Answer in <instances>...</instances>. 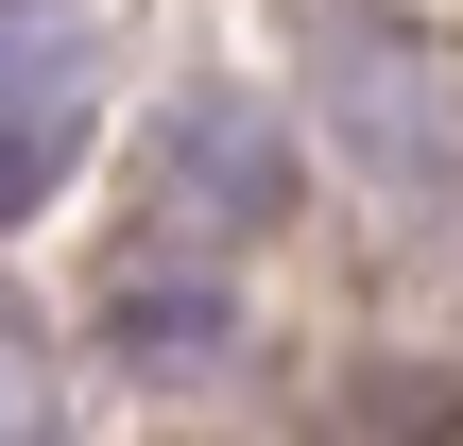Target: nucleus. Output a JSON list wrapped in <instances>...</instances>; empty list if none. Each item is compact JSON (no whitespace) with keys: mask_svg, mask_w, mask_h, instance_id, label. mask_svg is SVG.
I'll list each match as a JSON object with an SVG mask.
<instances>
[{"mask_svg":"<svg viewBox=\"0 0 463 446\" xmlns=\"http://www.w3.org/2000/svg\"><path fill=\"white\" fill-rule=\"evenodd\" d=\"M52 172H69V103H34V120H0V223H17V206H34Z\"/></svg>","mask_w":463,"mask_h":446,"instance_id":"7ed1b4c3","label":"nucleus"},{"mask_svg":"<svg viewBox=\"0 0 463 446\" xmlns=\"http://www.w3.org/2000/svg\"><path fill=\"white\" fill-rule=\"evenodd\" d=\"M120 361H137V378L223 361V292H206V275H137V292H120Z\"/></svg>","mask_w":463,"mask_h":446,"instance_id":"f03ea898","label":"nucleus"},{"mask_svg":"<svg viewBox=\"0 0 463 446\" xmlns=\"http://www.w3.org/2000/svg\"><path fill=\"white\" fill-rule=\"evenodd\" d=\"M155 189H189V223H275L292 206V138L258 103H155Z\"/></svg>","mask_w":463,"mask_h":446,"instance_id":"f257e3e1","label":"nucleus"}]
</instances>
